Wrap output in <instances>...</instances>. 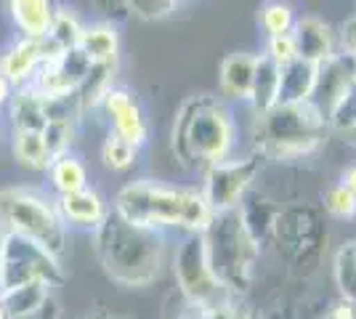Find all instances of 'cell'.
Returning <instances> with one entry per match:
<instances>
[{"instance_id": "obj_1", "label": "cell", "mask_w": 356, "mask_h": 319, "mask_svg": "<svg viewBox=\"0 0 356 319\" xmlns=\"http://www.w3.org/2000/svg\"><path fill=\"white\" fill-rule=\"evenodd\" d=\"M112 211L136 227L154 229L168 237L200 234L213 215L197 183L165 181L154 176H138L122 183L112 197Z\"/></svg>"}, {"instance_id": "obj_32", "label": "cell", "mask_w": 356, "mask_h": 319, "mask_svg": "<svg viewBox=\"0 0 356 319\" xmlns=\"http://www.w3.org/2000/svg\"><path fill=\"white\" fill-rule=\"evenodd\" d=\"M122 3L128 16L138 22H163L176 14L181 6V0H122Z\"/></svg>"}, {"instance_id": "obj_15", "label": "cell", "mask_w": 356, "mask_h": 319, "mask_svg": "<svg viewBox=\"0 0 356 319\" xmlns=\"http://www.w3.org/2000/svg\"><path fill=\"white\" fill-rule=\"evenodd\" d=\"M77 51L93 67H120V56H122L120 24L112 22V19L86 22L83 35H80V43H77Z\"/></svg>"}, {"instance_id": "obj_27", "label": "cell", "mask_w": 356, "mask_h": 319, "mask_svg": "<svg viewBox=\"0 0 356 319\" xmlns=\"http://www.w3.org/2000/svg\"><path fill=\"white\" fill-rule=\"evenodd\" d=\"M332 285L338 298L356 309V237L341 243L332 253Z\"/></svg>"}, {"instance_id": "obj_40", "label": "cell", "mask_w": 356, "mask_h": 319, "mask_svg": "<svg viewBox=\"0 0 356 319\" xmlns=\"http://www.w3.org/2000/svg\"><path fill=\"white\" fill-rule=\"evenodd\" d=\"M338 138H341V141L346 144V147H351V149H356V125H354V128H348L346 133H341Z\"/></svg>"}, {"instance_id": "obj_11", "label": "cell", "mask_w": 356, "mask_h": 319, "mask_svg": "<svg viewBox=\"0 0 356 319\" xmlns=\"http://www.w3.org/2000/svg\"><path fill=\"white\" fill-rule=\"evenodd\" d=\"M96 115L102 117L109 133L131 141L134 147H138L144 152V147L152 138V122H149L147 106L141 104V99L134 88L115 83L104 93V99L99 101Z\"/></svg>"}, {"instance_id": "obj_5", "label": "cell", "mask_w": 356, "mask_h": 319, "mask_svg": "<svg viewBox=\"0 0 356 319\" xmlns=\"http://www.w3.org/2000/svg\"><path fill=\"white\" fill-rule=\"evenodd\" d=\"M316 199H296L280 208L268 250H274L290 277L312 279L322 269L330 250V224Z\"/></svg>"}, {"instance_id": "obj_33", "label": "cell", "mask_w": 356, "mask_h": 319, "mask_svg": "<svg viewBox=\"0 0 356 319\" xmlns=\"http://www.w3.org/2000/svg\"><path fill=\"white\" fill-rule=\"evenodd\" d=\"M194 319H255L258 314L250 309L248 298H237V295H229L218 304L208 306V309H200L192 311Z\"/></svg>"}, {"instance_id": "obj_10", "label": "cell", "mask_w": 356, "mask_h": 319, "mask_svg": "<svg viewBox=\"0 0 356 319\" xmlns=\"http://www.w3.org/2000/svg\"><path fill=\"white\" fill-rule=\"evenodd\" d=\"M264 165H266V160L258 152L248 149V152L234 154L232 160L205 167L200 173L197 186H200L205 202L210 205V211L221 213L239 208V202L248 197V192L258 183Z\"/></svg>"}, {"instance_id": "obj_43", "label": "cell", "mask_w": 356, "mask_h": 319, "mask_svg": "<svg viewBox=\"0 0 356 319\" xmlns=\"http://www.w3.org/2000/svg\"><path fill=\"white\" fill-rule=\"evenodd\" d=\"M0 319H8V317H6V304H3V293H0Z\"/></svg>"}, {"instance_id": "obj_38", "label": "cell", "mask_w": 356, "mask_h": 319, "mask_svg": "<svg viewBox=\"0 0 356 319\" xmlns=\"http://www.w3.org/2000/svg\"><path fill=\"white\" fill-rule=\"evenodd\" d=\"M338 181L351 192V195H356V163H351V165H346L341 170V176H338Z\"/></svg>"}, {"instance_id": "obj_4", "label": "cell", "mask_w": 356, "mask_h": 319, "mask_svg": "<svg viewBox=\"0 0 356 319\" xmlns=\"http://www.w3.org/2000/svg\"><path fill=\"white\" fill-rule=\"evenodd\" d=\"M330 136L327 117L314 101H280L266 115L252 117L250 149L266 163L290 165L319 154Z\"/></svg>"}, {"instance_id": "obj_18", "label": "cell", "mask_w": 356, "mask_h": 319, "mask_svg": "<svg viewBox=\"0 0 356 319\" xmlns=\"http://www.w3.org/2000/svg\"><path fill=\"white\" fill-rule=\"evenodd\" d=\"M293 38H296L298 56L312 64H322L338 54V30L316 14L298 16Z\"/></svg>"}, {"instance_id": "obj_23", "label": "cell", "mask_w": 356, "mask_h": 319, "mask_svg": "<svg viewBox=\"0 0 356 319\" xmlns=\"http://www.w3.org/2000/svg\"><path fill=\"white\" fill-rule=\"evenodd\" d=\"M280 72H282V67H277L268 56L258 54L250 101L245 104L252 112V117H261V115H266L268 109H274L280 104Z\"/></svg>"}, {"instance_id": "obj_47", "label": "cell", "mask_w": 356, "mask_h": 319, "mask_svg": "<svg viewBox=\"0 0 356 319\" xmlns=\"http://www.w3.org/2000/svg\"><path fill=\"white\" fill-rule=\"evenodd\" d=\"M319 319H325V317H319Z\"/></svg>"}, {"instance_id": "obj_6", "label": "cell", "mask_w": 356, "mask_h": 319, "mask_svg": "<svg viewBox=\"0 0 356 319\" xmlns=\"http://www.w3.org/2000/svg\"><path fill=\"white\" fill-rule=\"evenodd\" d=\"M202 240L208 250L210 269L221 279L223 288L229 290V295L248 298L266 253L248 229L242 211L232 208L213 213L208 227L202 229Z\"/></svg>"}, {"instance_id": "obj_36", "label": "cell", "mask_w": 356, "mask_h": 319, "mask_svg": "<svg viewBox=\"0 0 356 319\" xmlns=\"http://www.w3.org/2000/svg\"><path fill=\"white\" fill-rule=\"evenodd\" d=\"M338 51L356 61V11L338 27Z\"/></svg>"}, {"instance_id": "obj_49", "label": "cell", "mask_w": 356, "mask_h": 319, "mask_svg": "<svg viewBox=\"0 0 356 319\" xmlns=\"http://www.w3.org/2000/svg\"><path fill=\"white\" fill-rule=\"evenodd\" d=\"M354 3H356V0H354Z\"/></svg>"}, {"instance_id": "obj_9", "label": "cell", "mask_w": 356, "mask_h": 319, "mask_svg": "<svg viewBox=\"0 0 356 319\" xmlns=\"http://www.w3.org/2000/svg\"><path fill=\"white\" fill-rule=\"evenodd\" d=\"M27 282H45L56 290L67 282V261L56 259L45 247L19 237L14 231H3L0 237V293Z\"/></svg>"}, {"instance_id": "obj_22", "label": "cell", "mask_w": 356, "mask_h": 319, "mask_svg": "<svg viewBox=\"0 0 356 319\" xmlns=\"http://www.w3.org/2000/svg\"><path fill=\"white\" fill-rule=\"evenodd\" d=\"M8 152L19 170L32 176H45L54 154L48 152V144L40 131H11L8 133Z\"/></svg>"}, {"instance_id": "obj_26", "label": "cell", "mask_w": 356, "mask_h": 319, "mask_svg": "<svg viewBox=\"0 0 356 319\" xmlns=\"http://www.w3.org/2000/svg\"><path fill=\"white\" fill-rule=\"evenodd\" d=\"M51 295H56V290L51 288V285H45V282H27V285H16L11 290H3L6 317L27 319L38 309H43Z\"/></svg>"}, {"instance_id": "obj_13", "label": "cell", "mask_w": 356, "mask_h": 319, "mask_svg": "<svg viewBox=\"0 0 356 319\" xmlns=\"http://www.w3.org/2000/svg\"><path fill=\"white\" fill-rule=\"evenodd\" d=\"M56 205H59L61 221L67 224V229L83 231V234H93L106 221V215L112 213V199L93 183L80 189V192L56 197Z\"/></svg>"}, {"instance_id": "obj_39", "label": "cell", "mask_w": 356, "mask_h": 319, "mask_svg": "<svg viewBox=\"0 0 356 319\" xmlns=\"http://www.w3.org/2000/svg\"><path fill=\"white\" fill-rule=\"evenodd\" d=\"M11 96H14V85H11L6 77L0 75V117H3L6 106H8V101H11Z\"/></svg>"}, {"instance_id": "obj_28", "label": "cell", "mask_w": 356, "mask_h": 319, "mask_svg": "<svg viewBox=\"0 0 356 319\" xmlns=\"http://www.w3.org/2000/svg\"><path fill=\"white\" fill-rule=\"evenodd\" d=\"M99 160L104 165L106 173H115V176H128L131 170H136L138 160H141V149L134 147L131 141L115 136L106 131L102 138V147H99Z\"/></svg>"}, {"instance_id": "obj_34", "label": "cell", "mask_w": 356, "mask_h": 319, "mask_svg": "<svg viewBox=\"0 0 356 319\" xmlns=\"http://www.w3.org/2000/svg\"><path fill=\"white\" fill-rule=\"evenodd\" d=\"M327 125H330V133H335V136H341V133H346L348 128L356 125V85L327 115Z\"/></svg>"}, {"instance_id": "obj_8", "label": "cell", "mask_w": 356, "mask_h": 319, "mask_svg": "<svg viewBox=\"0 0 356 319\" xmlns=\"http://www.w3.org/2000/svg\"><path fill=\"white\" fill-rule=\"evenodd\" d=\"M168 269L176 279L178 295L186 306V311H200V309H208L229 298V290L223 288L221 279L210 269L202 231L176 237V245L170 247Z\"/></svg>"}, {"instance_id": "obj_3", "label": "cell", "mask_w": 356, "mask_h": 319, "mask_svg": "<svg viewBox=\"0 0 356 319\" xmlns=\"http://www.w3.org/2000/svg\"><path fill=\"white\" fill-rule=\"evenodd\" d=\"M239 120L234 106L218 93H192L176 109L170 125V149L176 163L189 173L232 160L239 154Z\"/></svg>"}, {"instance_id": "obj_37", "label": "cell", "mask_w": 356, "mask_h": 319, "mask_svg": "<svg viewBox=\"0 0 356 319\" xmlns=\"http://www.w3.org/2000/svg\"><path fill=\"white\" fill-rule=\"evenodd\" d=\"M27 319H61V304L56 295H51L48 301H45L43 309H38L35 314H30Z\"/></svg>"}, {"instance_id": "obj_7", "label": "cell", "mask_w": 356, "mask_h": 319, "mask_svg": "<svg viewBox=\"0 0 356 319\" xmlns=\"http://www.w3.org/2000/svg\"><path fill=\"white\" fill-rule=\"evenodd\" d=\"M0 227L45 247L56 259L67 261L70 229L61 221L56 197L45 186L11 183L0 189Z\"/></svg>"}, {"instance_id": "obj_12", "label": "cell", "mask_w": 356, "mask_h": 319, "mask_svg": "<svg viewBox=\"0 0 356 319\" xmlns=\"http://www.w3.org/2000/svg\"><path fill=\"white\" fill-rule=\"evenodd\" d=\"M88 67L90 64L77 48L74 51H48L45 48V59L30 85L48 101L67 99V96L77 93Z\"/></svg>"}, {"instance_id": "obj_29", "label": "cell", "mask_w": 356, "mask_h": 319, "mask_svg": "<svg viewBox=\"0 0 356 319\" xmlns=\"http://www.w3.org/2000/svg\"><path fill=\"white\" fill-rule=\"evenodd\" d=\"M298 16L300 14L290 0H264L258 6V27L264 32V38L287 35L296 27Z\"/></svg>"}, {"instance_id": "obj_17", "label": "cell", "mask_w": 356, "mask_h": 319, "mask_svg": "<svg viewBox=\"0 0 356 319\" xmlns=\"http://www.w3.org/2000/svg\"><path fill=\"white\" fill-rule=\"evenodd\" d=\"M45 59L43 40H30V38H14L8 46L0 48V75L6 77L14 88L30 85L40 64Z\"/></svg>"}, {"instance_id": "obj_25", "label": "cell", "mask_w": 356, "mask_h": 319, "mask_svg": "<svg viewBox=\"0 0 356 319\" xmlns=\"http://www.w3.org/2000/svg\"><path fill=\"white\" fill-rule=\"evenodd\" d=\"M83 16L77 14V8L67 6V3H59L56 6V14H54V22L48 27V35H45V48L48 51H74L77 43H80V35H83Z\"/></svg>"}, {"instance_id": "obj_46", "label": "cell", "mask_w": 356, "mask_h": 319, "mask_svg": "<svg viewBox=\"0 0 356 319\" xmlns=\"http://www.w3.org/2000/svg\"><path fill=\"white\" fill-rule=\"evenodd\" d=\"M255 319H261V317H255Z\"/></svg>"}, {"instance_id": "obj_30", "label": "cell", "mask_w": 356, "mask_h": 319, "mask_svg": "<svg viewBox=\"0 0 356 319\" xmlns=\"http://www.w3.org/2000/svg\"><path fill=\"white\" fill-rule=\"evenodd\" d=\"M80 125H83L80 117H51L48 125L43 128V138L45 144H48V152L54 154V157L64 152H72L74 147H77Z\"/></svg>"}, {"instance_id": "obj_35", "label": "cell", "mask_w": 356, "mask_h": 319, "mask_svg": "<svg viewBox=\"0 0 356 319\" xmlns=\"http://www.w3.org/2000/svg\"><path fill=\"white\" fill-rule=\"evenodd\" d=\"M264 56L274 61L277 67H284V64H290V61L298 59V48H296V38H293V32H287V35H274V38H266V43H264V51H261Z\"/></svg>"}, {"instance_id": "obj_24", "label": "cell", "mask_w": 356, "mask_h": 319, "mask_svg": "<svg viewBox=\"0 0 356 319\" xmlns=\"http://www.w3.org/2000/svg\"><path fill=\"white\" fill-rule=\"evenodd\" d=\"M316 69L319 64L300 59L284 64L280 72V101H312L316 88Z\"/></svg>"}, {"instance_id": "obj_16", "label": "cell", "mask_w": 356, "mask_h": 319, "mask_svg": "<svg viewBox=\"0 0 356 319\" xmlns=\"http://www.w3.org/2000/svg\"><path fill=\"white\" fill-rule=\"evenodd\" d=\"M258 54L252 51H232L218 64V96L226 104H248L252 91Z\"/></svg>"}, {"instance_id": "obj_21", "label": "cell", "mask_w": 356, "mask_h": 319, "mask_svg": "<svg viewBox=\"0 0 356 319\" xmlns=\"http://www.w3.org/2000/svg\"><path fill=\"white\" fill-rule=\"evenodd\" d=\"M45 189L54 195V197H64V195H72L90 186V170L86 165V160L74 152L56 154L51 160V165L45 170Z\"/></svg>"}, {"instance_id": "obj_20", "label": "cell", "mask_w": 356, "mask_h": 319, "mask_svg": "<svg viewBox=\"0 0 356 319\" xmlns=\"http://www.w3.org/2000/svg\"><path fill=\"white\" fill-rule=\"evenodd\" d=\"M48 99H43L32 85L14 88V96L3 112V122L11 131H40L48 125Z\"/></svg>"}, {"instance_id": "obj_41", "label": "cell", "mask_w": 356, "mask_h": 319, "mask_svg": "<svg viewBox=\"0 0 356 319\" xmlns=\"http://www.w3.org/2000/svg\"><path fill=\"white\" fill-rule=\"evenodd\" d=\"M74 319H122V317H115L109 311H90V314H83V317H74Z\"/></svg>"}, {"instance_id": "obj_48", "label": "cell", "mask_w": 356, "mask_h": 319, "mask_svg": "<svg viewBox=\"0 0 356 319\" xmlns=\"http://www.w3.org/2000/svg\"><path fill=\"white\" fill-rule=\"evenodd\" d=\"M181 3H184V0H181Z\"/></svg>"}, {"instance_id": "obj_14", "label": "cell", "mask_w": 356, "mask_h": 319, "mask_svg": "<svg viewBox=\"0 0 356 319\" xmlns=\"http://www.w3.org/2000/svg\"><path fill=\"white\" fill-rule=\"evenodd\" d=\"M356 85V61L338 51L335 56L319 64L316 69V88H314V104L319 106L322 115H330L338 101Z\"/></svg>"}, {"instance_id": "obj_42", "label": "cell", "mask_w": 356, "mask_h": 319, "mask_svg": "<svg viewBox=\"0 0 356 319\" xmlns=\"http://www.w3.org/2000/svg\"><path fill=\"white\" fill-rule=\"evenodd\" d=\"M8 147V128H6V122H3V117H0V152Z\"/></svg>"}, {"instance_id": "obj_2", "label": "cell", "mask_w": 356, "mask_h": 319, "mask_svg": "<svg viewBox=\"0 0 356 319\" xmlns=\"http://www.w3.org/2000/svg\"><path fill=\"white\" fill-rule=\"evenodd\" d=\"M90 237L93 256L104 277L120 290H147L160 282L170 263V237L136 227L112 211Z\"/></svg>"}, {"instance_id": "obj_44", "label": "cell", "mask_w": 356, "mask_h": 319, "mask_svg": "<svg viewBox=\"0 0 356 319\" xmlns=\"http://www.w3.org/2000/svg\"><path fill=\"white\" fill-rule=\"evenodd\" d=\"M173 319H194V317H192V311H184V314H178V317H173Z\"/></svg>"}, {"instance_id": "obj_31", "label": "cell", "mask_w": 356, "mask_h": 319, "mask_svg": "<svg viewBox=\"0 0 356 319\" xmlns=\"http://www.w3.org/2000/svg\"><path fill=\"white\" fill-rule=\"evenodd\" d=\"M322 208L332 221H356V195H351L341 181H332L322 195Z\"/></svg>"}, {"instance_id": "obj_45", "label": "cell", "mask_w": 356, "mask_h": 319, "mask_svg": "<svg viewBox=\"0 0 356 319\" xmlns=\"http://www.w3.org/2000/svg\"><path fill=\"white\" fill-rule=\"evenodd\" d=\"M0 237H3V227H0Z\"/></svg>"}, {"instance_id": "obj_19", "label": "cell", "mask_w": 356, "mask_h": 319, "mask_svg": "<svg viewBox=\"0 0 356 319\" xmlns=\"http://www.w3.org/2000/svg\"><path fill=\"white\" fill-rule=\"evenodd\" d=\"M59 0H3L8 24L16 38L45 40Z\"/></svg>"}]
</instances>
